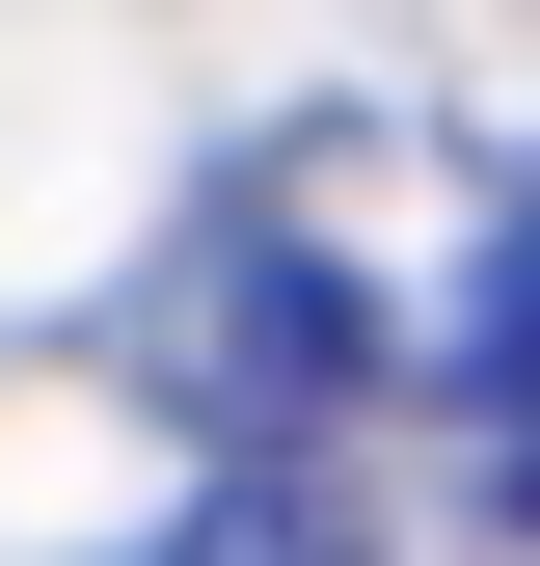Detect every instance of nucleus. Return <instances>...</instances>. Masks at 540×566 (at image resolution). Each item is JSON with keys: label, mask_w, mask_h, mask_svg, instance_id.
<instances>
[{"label": "nucleus", "mask_w": 540, "mask_h": 566, "mask_svg": "<svg viewBox=\"0 0 540 566\" xmlns=\"http://www.w3.org/2000/svg\"><path fill=\"white\" fill-rule=\"evenodd\" d=\"M135 566H378V513H352V485H324V459H243L217 513H163Z\"/></svg>", "instance_id": "obj_1"}, {"label": "nucleus", "mask_w": 540, "mask_h": 566, "mask_svg": "<svg viewBox=\"0 0 540 566\" xmlns=\"http://www.w3.org/2000/svg\"><path fill=\"white\" fill-rule=\"evenodd\" d=\"M487 378H540V217H513V297H487Z\"/></svg>", "instance_id": "obj_2"}]
</instances>
